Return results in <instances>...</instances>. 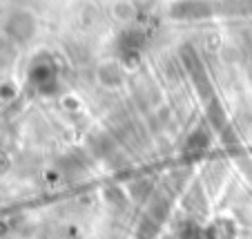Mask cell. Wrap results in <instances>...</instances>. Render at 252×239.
Instances as JSON below:
<instances>
[{"label": "cell", "mask_w": 252, "mask_h": 239, "mask_svg": "<svg viewBox=\"0 0 252 239\" xmlns=\"http://www.w3.org/2000/svg\"><path fill=\"white\" fill-rule=\"evenodd\" d=\"M32 78H33V83H36V85L45 92V94H49V92L56 87V69H54V65L49 61L38 63V65L33 67V69H32Z\"/></svg>", "instance_id": "cell-1"}, {"label": "cell", "mask_w": 252, "mask_h": 239, "mask_svg": "<svg viewBox=\"0 0 252 239\" xmlns=\"http://www.w3.org/2000/svg\"><path fill=\"white\" fill-rule=\"evenodd\" d=\"M119 49H121V56H123L125 61H134L143 49V36L136 32L123 34V38L119 40Z\"/></svg>", "instance_id": "cell-2"}, {"label": "cell", "mask_w": 252, "mask_h": 239, "mask_svg": "<svg viewBox=\"0 0 252 239\" xmlns=\"http://www.w3.org/2000/svg\"><path fill=\"white\" fill-rule=\"evenodd\" d=\"M208 145H210V132H208V130H203V128H199L196 132H192V137L188 139L183 152L190 154V157H199V154L203 152Z\"/></svg>", "instance_id": "cell-3"}, {"label": "cell", "mask_w": 252, "mask_h": 239, "mask_svg": "<svg viewBox=\"0 0 252 239\" xmlns=\"http://www.w3.org/2000/svg\"><path fill=\"white\" fill-rule=\"evenodd\" d=\"M234 237V226L228 219L214 221L208 230H205V239H232Z\"/></svg>", "instance_id": "cell-4"}, {"label": "cell", "mask_w": 252, "mask_h": 239, "mask_svg": "<svg viewBox=\"0 0 252 239\" xmlns=\"http://www.w3.org/2000/svg\"><path fill=\"white\" fill-rule=\"evenodd\" d=\"M100 78H103V83H107V85H119L121 81H123V76H121V69L116 65H107L100 69Z\"/></svg>", "instance_id": "cell-5"}]
</instances>
